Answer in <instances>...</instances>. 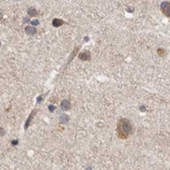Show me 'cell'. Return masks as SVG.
Masks as SVG:
<instances>
[{"mask_svg":"<svg viewBox=\"0 0 170 170\" xmlns=\"http://www.w3.org/2000/svg\"><path fill=\"white\" fill-rule=\"evenodd\" d=\"M28 12H29V14L31 15V16H37L38 15V12L36 11L35 8H29Z\"/></svg>","mask_w":170,"mask_h":170,"instance_id":"8","label":"cell"},{"mask_svg":"<svg viewBox=\"0 0 170 170\" xmlns=\"http://www.w3.org/2000/svg\"><path fill=\"white\" fill-rule=\"evenodd\" d=\"M32 24L34 25H39V22H38V20H33Z\"/></svg>","mask_w":170,"mask_h":170,"instance_id":"12","label":"cell"},{"mask_svg":"<svg viewBox=\"0 0 170 170\" xmlns=\"http://www.w3.org/2000/svg\"><path fill=\"white\" fill-rule=\"evenodd\" d=\"M140 109L142 110V111H145V107H144V106H142V107L140 108Z\"/></svg>","mask_w":170,"mask_h":170,"instance_id":"15","label":"cell"},{"mask_svg":"<svg viewBox=\"0 0 170 170\" xmlns=\"http://www.w3.org/2000/svg\"><path fill=\"white\" fill-rule=\"evenodd\" d=\"M36 112H37V110H34L32 113L30 114V116L29 118H28V120L25 121V128H28L29 127V125H30V122L32 121V119H33V116H34V114H36Z\"/></svg>","mask_w":170,"mask_h":170,"instance_id":"7","label":"cell"},{"mask_svg":"<svg viewBox=\"0 0 170 170\" xmlns=\"http://www.w3.org/2000/svg\"><path fill=\"white\" fill-rule=\"evenodd\" d=\"M116 133L119 139L125 140L133 133V125L127 118H121L117 123Z\"/></svg>","mask_w":170,"mask_h":170,"instance_id":"1","label":"cell"},{"mask_svg":"<svg viewBox=\"0 0 170 170\" xmlns=\"http://www.w3.org/2000/svg\"><path fill=\"white\" fill-rule=\"evenodd\" d=\"M67 121H68V117L66 116V115H62V116L60 117V122H61V123L67 122Z\"/></svg>","mask_w":170,"mask_h":170,"instance_id":"9","label":"cell"},{"mask_svg":"<svg viewBox=\"0 0 170 170\" xmlns=\"http://www.w3.org/2000/svg\"><path fill=\"white\" fill-rule=\"evenodd\" d=\"M17 144V141L16 140H14V142H12V145H16Z\"/></svg>","mask_w":170,"mask_h":170,"instance_id":"14","label":"cell"},{"mask_svg":"<svg viewBox=\"0 0 170 170\" xmlns=\"http://www.w3.org/2000/svg\"><path fill=\"white\" fill-rule=\"evenodd\" d=\"M79 58L81 59V60L88 61V60L91 59V53H90L89 51H84V52L79 54Z\"/></svg>","mask_w":170,"mask_h":170,"instance_id":"3","label":"cell"},{"mask_svg":"<svg viewBox=\"0 0 170 170\" xmlns=\"http://www.w3.org/2000/svg\"><path fill=\"white\" fill-rule=\"evenodd\" d=\"M157 53H158L160 56H164V55H165V50H164V49H162V48H160V49H158Z\"/></svg>","mask_w":170,"mask_h":170,"instance_id":"10","label":"cell"},{"mask_svg":"<svg viewBox=\"0 0 170 170\" xmlns=\"http://www.w3.org/2000/svg\"><path fill=\"white\" fill-rule=\"evenodd\" d=\"M49 110H50L51 112H53L54 110H55V107H54V106H51V105H50V106H49Z\"/></svg>","mask_w":170,"mask_h":170,"instance_id":"11","label":"cell"},{"mask_svg":"<svg viewBox=\"0 0 170 170\" xmlns=\"http://www.w3.org/2000/svg\"><path fill=\"white\" fill-rule=\"evenodd\" d=\"M64 24V22L62 19H54L53 22H52V25L55 28H58L60 27V25H62Z\"/></svg>","mask_w":170,"mask_h":170,"instance_id":"5","label":"cell"},{"mask_svg":"<svg viewBox=\"0 0 170 170\" xmlns=\"http://www.w3.org/2000/svg\"><path fill=\"white\" fill-rule=\"evenodd\" d=\"M25 33H27L28 35L33 36V35H35L36 33H37V30H36L34 27H27V28H25Z\"/></svg>","mask_w":170,"mask_h":170,"instance_id":"6","label":"cell"},{"mask_svg":"<svg viewBox=\"0 0 170 170\" xmlns=\"http://www.w3.org/2000/svg\"><path fill=\"white\" fill-rule=\"evenodd\" d=\"M60 107L62 108L63 110L70 109V102H69L68 100H63V101L61 102V104H60Z\"/></svg>","mask_w":170,"mask_h":170,"instance_id":"4","label":"cell"},{"mask_svg":"<svg viewBox=\"0 0 170 170\" xmlns=\"http://www.w3.org/2000/svg\"><path fill=\"white\" fill-rule=\"evenodd\" d=\"M161 10L167 17H170V1H164L161 4Z\"/></svg>","mask_w":170,"mask_h":170,"instance_id":"2","label":"cell"},{"mask_svg":"<svg viewBox=\"0 0 170 170\" xmlns=\"http://www.w3.org/2000/svg\"><path fill=\"white\" fill-rule=\"evenodd\" d=\"M41 99H42V96H40L39 98H38V103H40V102H41Z\"/></svg>","mask_w":170,"mask_h":170,"instance_id":"13","label":"cell"}]
</instances>
